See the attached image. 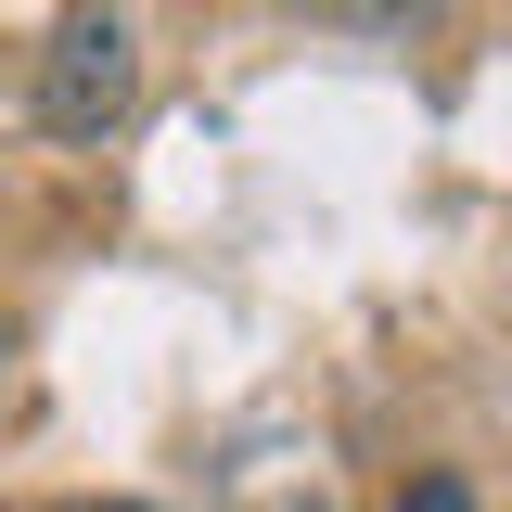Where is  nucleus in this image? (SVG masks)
<instances>
[{"label":"nucleus","mask_w":512,"mask_h":512,"mask_svg":"<svg viewBox=\"0 0 512 512\" xmlns=\"http://www.w3.org/2000/svg\"><path fill=\"white\" fill-rule=\"evenodd\" d=\"M397 512H474V487H461V474H423V487H410Z\"/></svg>","instance_id":"f03ea898"},{"label":"nucleus","mask_w":512,"mask_h":512,"mask_svg":"<svg viewBox=\"0 0 512 512\" xmlns=\"http://www.w3.org/2000/svg\"><path fill=\"white\" fill-rule=\"evenodd\" d=\"M141 103V26L128 13H64L39 39V128L52 141H103Z\"/></svg>","instance_id":"f257e3e1"},{"label":"nucleus","mask_w":512,"mask_h":512,"mask_svg":"<svg viewBox=\"0 0 512 512\" xmlns=\"http://www.w3.org/2000/svg\"><path fill=\"white\" fill-rule=\"evenodd\" d=\"M0 372H13V320H0Z\"/></svg>","instance_id":"20e7f679"},{"label":"nucleus","mask_w":512,"mask_h":512,"mask_svg":"<svg viewBox=\"0 0 512 512\" xmlns=\"http://www.w3.org/2000/svg\"><path fill=\"white\" fill-rule=\"evenodd\" d=\"M39 512H141V500H39Z\"/></svg>","instance_id":"7ed1b4c3"}]
</instances>
